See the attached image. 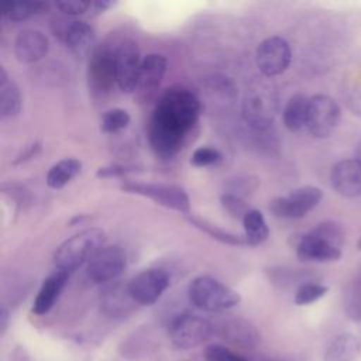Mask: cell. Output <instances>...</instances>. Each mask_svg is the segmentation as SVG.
<instances>
[{"mask_svg": "<svg viewBox=\"0 0 361 361\" xmlns=\"http://www.w3.org/2000/svg\"><path fill=\"white\" fill-rule=\"evenodd\" d=\"M200 114V102L197 96L182 86L169 87L158 100L148 130L165 138L185 141L186 134L197 123Z\"/></svg>", "mask_w": 361, "mask_h": 361, "instance_id": "obj_1", "label": "cell"}, {"mask_svg": "<svg viewBox=\"0 0 361 361\" xmlns=\"http://www.w3.org/2000/svg\"><path fill=\"white\" fill-rule=\"evenodd\" d=\"M344 233L333 221H323L303 234L296 244V255L305 262H329L341 257Z\"/></svg>", "mask_w": 361, "mask_h": 361, "instance_id": "obj_2", "label": "cell"}, {"mask_svg": "<svg viewBox=\"0 0 361 361\" xmlns=\"http://www.w3.org/2000/svg\"><path fill=\"white\" fill-rule=\"evenodd\" d=\"M106 243V234L102 228H86L65 240L54 254L56 269L72 272L89 262Z\"/></svg>", "mask_w": 361, "mask_h": 361, "instance_id": "obj_3", "label": "cell"}, {"mask_svg": "<svg viewBox=\"0 0 361 361\" xmlns=\"http://www.w3.org/2000/svg\"><path fill=\"white\" fill-rule=\"evenodd\" d=\"M192 305L204 312H221L237 306L241 296L223 282L209 275L195 278L188 289Z\"/></svg>", "mask_w": 361, "mask_h": 361, "instance_id": "obj_4", "label": "cell"}, {"mask_svg": "<svg viewBox=\"0 0 361 361\" xmlns=\"http://www.w3.org/2000/svg\"><path fill=\"white\" fill-rule=\"evenodd\" d=\"M278 114V96L268 85L250 89L243 102L245 123L257 130L268 128Z\"/></svg>", "mask_w": 361, "mask_h": 361, "instance_id": "obj_5", "label": "cell"}, {"mask_svg": "<svg viewBox=\"0 0 361 361\" xmlns=\"http://www.w3.org/2000/svg\"><path fill=\"white\" fill-rule=\"evenodd\" d=\"M214 327L207 320L193 313H182L173 317L168 326V336L176 348L189 350L207 341Z\"/></svg>", "mask_w": 361, "mask_h": 361, "instance_id": "obj_6", "label": "cell"}, {"mask_svg": "<svg viewBox=\"0 0 361 361\" xmlns=\"http://www.w3.org/2000/svg\"><path fill=\"white\" fill-rule=\"evenodd\" d=\"M121 189L127 193L140 195L151 199L157 204L176 210L183 214L190 212V200L186 192L175 185L164 183H145V182H127L121 185Z\"/></svg>", "mask_w": 361, "mask_h": 361, "instance_id": "obj_7", "label": "cell"}, {"mask_svg": "<svg viewBox=\"0 0 361 361\" xmlns=\"http://www.w3.org/2000/svg\"><path fill=\"white\" fill-rule=\"evenodd\" d=\"M322 197V189L306 185L293 189L286 196L275 197L269 204V210L281 219H300L314 209Z\"/></svg>", "mask_w": 361, "mask_h": 361, "instance_id": "obj_8", "label": "cell"}, {"mask_svg": "<svg viewBox=\"0 0 361 361\" xmlns=\"http://www.w3.org/2000/svg\"><path fill=\"white\" fill-rule=\"evenodd\" d=\"M340 120V107L334 99L326 94H316L309 99L307 123L309 133L316 138H327Z\"/></svg>", "mask_w": 361, "mask_h": 361, "instance_id": "obj_9", "label": "cell"}, {"mask_svg": "<svg viewBox=\"0 0 361 361\" xmlns=\"http://www.w3.org/2000/svg\"><path fill=\"white\" fill-rule=\"evenodd\" d=\"M292 51L282 37H269L259 42L255 52V62L264 76L272 78L283 73L290 63Z\"/></svg>", "mask_w": 361, "mask_h": 361, "instance_id": "obj_10", "label": "cell"}, {"mask_svg": "<svg viewBox=\"0 0 361 361\" xmlns=\"http://www.w3.org/2000/svg\"><path fill=\"white\" fill-rule=\"evenodd\" d=\"M169 286V276L164 269L148 268L137 274L127 285L131 299L141 306L154 305Z\"/></svg>", "mask_w": 361, "mask_h": 361, "instance_id": "obj_11", "label": "cell"}, {"mask_svg": "<svg viewBox=\"0 0 361 361\" xmlns=\"http://www.w3.org/2000/svg\"><path fill=\"white\" fill-rule=\"evenodd\" d=\"M126 254L118 245H104L89 262L86 275L94 283H106L123 274Z\"/></svg>", "mask_w": 361, "mask_h": 361, "instance_id": "obj_12", "label": "cell"}, {"mask_svg": "<svg viewBox=\"0 0 361 361\" xmlns=\"http://www.w3.org/2000/svg\"><path fill=\"white\" fill-rule=\"evenodd\" d=\"M141 62L140 49L134 41L127 39L118 45L116 49V76L120 90L131 93L138 89Z\"/></svg>", "mask_w": 361, "mask_h": 361, "instance_id": "obj_13", "label": "cell"}, {"mask_svg": "<svg viewBox=\"0 0 361 361\" xmlns=\"http://www.w3.org/2000/svg\"><path fill=\"white\" fill-rule=\"evenodd\" d=\"M87 79L90 87L94 92H109L114 86V83H117L116 51H111L106 47L94 49L89 59Z\"/></svg>", "mask_w": 361, "mask_h": 361, "instance_id": "obj_14", "label": "cell"}, {"mask_svg": "<svg viewBox=\"0 0 361 361\" xmlns=\"http://www.w3.org/2000/svg\"><path fill=\"white\" fill-rule=\"evenodd\" d=\"M333 189L344 197L361 196V161L357 158L338 161L330 172Z\"/></svg>", "mask_w": 361, "mask_h": 361, "instance_id": "obj_15", "label": "cell"}, {"mask_svg": "<svg viewBox=\"0 0 361 361\" xmlns=\"http://www.w3.org/2000/svg\"><path fill=\"white\" fill-rule=\"evenodd\" d=\"M49 48L47 35L38 30H24L14 41V54L21 63H34L41 61Z\"/></svg>", "mask_w": 361, "mask_h": 361, "instance_id": "obj_16", "label": "cell"}, {"mask_svg": "<svg viewBox=\"0 0 361 361\" xmlns=\"http://www.w3.org/2000/svg\"><path fill=\"white\" fill-rule=\"evenodd\" d=\"M68 279H69V272H66V271L56 269L54 274H51L42 282V285L34 299L31 312L37 316H42V314L48 313L52 309V306L55 305V302L58 300Z\"/></svg>", "mask_w": 361, "mask_h": 361, "instance_id": "obj_17", "label": "cell"}, {"mask_svg": "<svg viewBox=\"0 0 361 361\" xmlns=\"http://www.w3.org/2000/svg\"><path fill=\"white\" fill-rule=\"evenodd\" d=\"M62 39L72 54L86 56L94 45V31L86 21H71L63 25Z\"/></svg>", "mask_w": 361, "mask_h": 361, "instance_id": "obj_18", "label": "cell"}, {"mask_svg": "<svg viewBox=\"0 0 361 361\" xmlns=\"http://www.w3.org/2000/svg\"><path fill=\"white\" fill-rule=\"evenodd\" d=\"M219 334L223 340L241 348H254L259 341L258 330L245 320H226L219 327Z\"/></svg>", "mask_w": 361, "mask_h": 361, "instance_id": "obj_19", "label": "cell"}, {"mask_svg": "<svg viewBox=\"0 0 361 361\" xmlns=\"http://www.w3.org/2000/svg\"><path fill=\"white\" fill-rule=\"evenodd\" d=\"M166 72V59L161 54H148L142 58L138 78V89L154 90L159 86Z\"/></svg>", "mask_w": 361, "mask_h": 361, "instance_id": "obj_20", "label": "cell"}, {"mask_svg": "<svg viewBox=\"0 0 361 361\" xmlns=\"http://www.w3.org/2000/svg\"><path fill=\"white\" fill-rule=\"evenodd\" d=\"M361 353V340L344 333L331 340L324 351V361H355Z\"/></svg>", "mask_w": 361, "mask_h": 361, "instance_id": "obj_21", "label": "cell"}, {"mask_svg": "<svg viewBox=\"0 0 361 361\" xmlns=\"http://www.w3.org/2000/svg\"><path fill=\"white\" fill-rule=\"evenodd\" d=\"M21 110V94L16 82L7 75L4 68H0V116L10 118Z\"/></svg>", "mask_w": 361, "mask_h": 361, "instance_id": "obj_22", "label": "cell"}, {"mask_svg": "<svg viewBox=\"0 0 361 361\" xmlns=\"http://www.w3.org/2000/svg\"><path fill=\"white\" fill-rule=\"evenodd\" d=\"M309 99L310 97H306L303 93H295L286 102L282 111V120L289 131L296 133L306 127Z\"/></svg>", "mask_w": 361, "mask_h": 361, "instance_id": "obj_23", "label": "cell"}, {"mask_svg": "<svg viewBox=\"0 0 361 361\" xmlns=\"http://www.w3.org/2000/svg\"><path fill=\"white\" fill-rule=\"evenodd\" d=\"M80 161L75 158H63L49 168L45 182L51 189H62L80 172Z\"/></svg>", "mask_w": 361, "mask_h": 361, "instance_id": "obj_24", "label": "cell"}, {"mask_svg": "<svg viewBox=\"0 0 361 361\" xmlns=\"http://www.w3.org/2000/svg\"><path fill=\"white\" fill-rule=\"evenodd\" d=\"M244 237L248 245H259L269 237V228L264 214L257 209H250L244 219Z\"/></svg>", "mask_w": 361, "mask_h": 361, "instance_id": "obj_25", "label": "cell"}, {"mask_svg": "<svg viewBox=\"0 0 361 361\" xmlns=\"http://www.w3.org/2000/svg\"><path fill=\"white\" fill-rule=\"evenodd\" d=\"M49 4L45 1H3L1 14L13 21H23L48 10Z\"/></svg>", "mask_w": 361, "mask_h": 361, "instance_id": "obj_26", "label": "cell"}, {"mask_svg": "<svg viewBox=\"0 0 361 361\" xmlns=\"http://www.w3.org/2000/svg\"><path fill=\"white\" fill-rule=\"evenodd\" d=\"M189 221L200 228L202 231L207 233L214 240H219L220 243H224V244H231V245H240V244H247L245 241V237L244 235H238V234H234V233H230V231H226L223 228H220L219 226L216 224H212L206 220H202V219H197V217H192L189 216Z\"/></svg>", "mask_w": 361, "mask_h": 361, "instance_id": "obj_27", "label": "cell"}, {"mask_svg": "<svg viewBox=\"0 0 361 361\" xmlns=\"http://www.w3.org/2000/svg\"><path fill=\"white\" fill-rule=\"evenodd\" d=\"M130 124V114L124 109H110L107 110L100 121V128L103 133L114 134L124 130Z\"/></svg>", "mask_w": 361, "mask_h": 361, "instance_id": "obj_28", "label": "cell"}, {"mask_svg": "<svg viewBox=\"0 0 361 361\" xmlns=\"http://www.w3.org/2000/svg\"><path fill=\"white\" fill-rule=\"evenodd\" d=\"M327 293V286L317 282H305L295 292V303L299 306L310 305Z\"/></svg>", "mask_w": 361, "mask_h": 361, "instance_id": "obj_29", "label": "cell"}, {"mask_svg": "<svg viewBox=\"0 0 361 361\" xmlns=\"http://www.w3.org/2000/svg\"><path fill=\"white\" fill-rule=\"evenodd\" d=\"M133 302L135 303L130 293H128V289L126 292L123 290H116V289H111L110 293H107L104 296V300H103V306H104V310L107 313H110L111 316H117L123 312H126V309L128 307V303Z\"/></svg>", "mask_w": 361, "mask_h": 361, "instance_id": "obj_30", "label": "cell"}, {"mask_svg": "<svg viewBox=\"0 0 361 361\" xmlns=\"http://www.w3.org/2000/svg\"><path fill=\"white\" fill-rule=\"evenodd\" d=\"M221 158L223 155L219 149L212 147H199L192 152L190 164L199 168H204L217 164L219 161H221Z\"/></svg>", "mask_w": 361, "mask_h": 361, "instance_id": "obj_31", "label": "cell"}, {"mask_svg": "<svg viewBox=\"0 0 361 361\" xmlns=\"http://www.w3.org/2000/svg\"><path fill=\"white\" fill-rule=\"evenodd\" d=\"M206 361H247L243 355L221 344H212L204 350Z\"/></svg>", "mask_w": 361, "mask_h": 361, "instance_id": "obj_32", "label": "cell"}, {"mask_svg": "<svg viewBox=\"0 0 361 361\" xmlns=\"http://www.w3.org/2000/svg\"><path fill=\"white\" fill-rule=\"evenodd\" d=\"M220 200H221L223 209H224L231 217H234V219H241V220H243L244 216H245V213L250 210V209L247 207L245 202H244L240 196H237V195H234V193H224Z\"/></svg>", "mask_w": 361, "mask_h": 361, "instance_id": "obj_33", "label": "cell"}, {"mask_svg": "<svg viewBox=\"0 0 361 361\" xmlns=\"http://www.w3.org/2000/svg\"><path fill=\"white\" fill-rule=\"evenodd\" d=\"M90 6H92L90 1H82V0H62L55 3V7L68 16L85 14L90 8Z\"/></svg>", "mask_w": 361, "mask_h": 361, "instance_id": "obj_34", "label": "cell"}, {"mask_svg": "<svg viewBox=\"0 0 361 361\" xmlns=\"http://www.w3.org/2000/svg\"><path fill=\"white\" fill-rule=\"evenodd\" d=\"M126 173V168L120 166V165H110V166H103L99 168L96 172L97 178H110V176H118Z\"/></svg>", "mask_w": 361, "mask_h": 361, "instance_id": "obj_35", "label": "cell"}, {"mask_svg": "<svg viewBox=\"0 0 361 361\" xmlns=\"http://www.w3.org/2000/svg\"><path fill=\"white\" fill-rule=\"evenodd\" d=\"M6 320H7V312H6V309L3 307V309H1V331L6 329V323H7Z\"/></svg>", "mask_w": 361, "mask_h": 361, "instance_id": "obj_36", "label": "cell"}, {"mask_svg": "<svg viewBox=\"0 0 361 361\" xmlns=\"http://www.w3.org/2000/svg\"><path fill=\"white\" fill-rule=\"evenodd\" d=\"M355 158L361 161V144H360V145H358V148H357V157H355Z\"/></svg>", "mask_w": 361, "mask_h": 361, "instance_id": "obj_37", "label": "cell"}, {"mask_svg": "<svg viewBox=\"0 0 361 361\" xmlns=\"http://www.w3.org/2000/svg\"><path fill=\"white\" fill-rule=\"evenodd\" d=\"M264 361H285V360H276V358H269V360H264Z\"/></svg>", "mask_w": 361, "mask_h": 361, "instance_id": "obj_38", "label": "cell"}, {"mask_svg": "<svg viewBox=\"0 0 361 361\" xmlns=\"http://www.w3.org/2000/svg\"><path fill=\"white\" fill-rule=\"evenodd\" d=\"M358 247L361 248V238H360V243H358Z\"/></svg>", "mask_w": 361, "mask_h": 361, "instance_id": "obj_39", "label": "cell"}]
</instances>
